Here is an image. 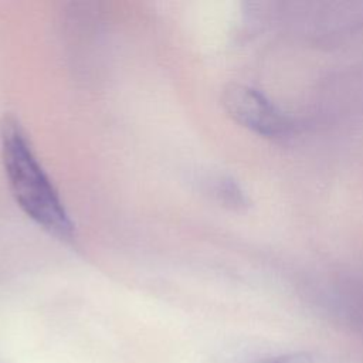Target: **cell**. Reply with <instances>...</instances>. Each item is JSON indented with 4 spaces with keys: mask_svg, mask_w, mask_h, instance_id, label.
I'll return each mask as SVG.
<instances>
[{
    "mask_svg": "<svg viewBox=\"0 0 363 363\" xmlns=\"http://www.w3.org/2000/svg\"><path fill=\"white\" fill-rule=\"evenodd\" d=\"M210 193L223 204L240 208L245 206L247 200L240 186L224 176H218L210 182Z\"/></svg>",
    "mask_w": 363,
    "mask_h": 363,
    "instance_id": "3",
    "label": "cell"
},
{
    "mask_svg": "<svg viewBox=\"0 0 363 363\" xmlns=\"http://www.w3.org/2000/svg\"><path fill=\"white\" fill-rule=\"evenodd\" d=\"M255 363H315L313 357L306 352H288L274 356H267Z\"/></svg>",
    "mask_w": 363,
    "mask_h": 363,
    "instance_id": "4",
    "label": "cell"
},
{
    "mask_svg": "<svg viewBox=\"0 0 363 363\" xmlns=\"http://www.w3.org/2000/svg\"><path fill=\"white\" fill-rule=\"evenodd\" d=\"M221 104L238 125L261 136H279L291 129L289 116L252 86L227 85L221 95Z\"/></svg>",
    "mask_w": 363,
    "mask_h": 363,
    "instance_id": "2",
    "label": "cell"
},
{
    "mask_svg": "<svg viewBox=\"0 0 363 363\" xmlns=\"http://www.w3.org/2000/svg\"><path fill=\"white\" fill-rule=\"evenodd\" d=\"M0 140L7 183L21 210L48 234L72 241L75 227L16 118H4Z\"/></svg>",
    "mask_w": 363,
    "mask_h": 363,
    "instance_id": "1",
    "label": "cell"
}]
</instances>
